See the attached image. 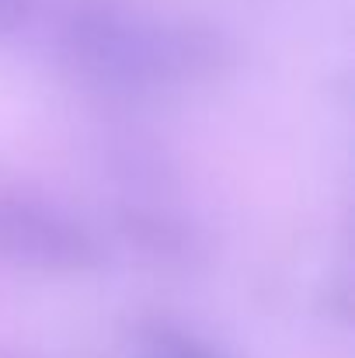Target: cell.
I'll list each match as a JSON object with an SVG mask.
<instances>
[{"label":"cell","instance_id":"1","mask_svg":"<svg viewBox=\"0 0 355 358\" xmlns=\"http://www.w3.org/2000/svg\"><path fill=\"white\" fill-rule=\"evenodd\" d=\"M63 45L74 63L109 84V87H153L167 84L164 70V38L160 28L136 24L109 3H84L67 17Z\"/></svg>","mask_w":355,"mask_h":358},{"label":"cell","instance_id":"3","mask_svg":"<svg viewBox=\"0 0 355 358\" xmlns=\"http://www.w3.org/2000/svg\"><path fill=\"white\" fill-rule=\"evenodd\" d=\"M118 230L125 234L129 243L143 247L150 257H160V261H185L195 250L192 230L181 220H174L160 209H136L132 206V209L122 213Z\"/></svg>","mask_w":355,"mask_h":358},{"label":"cell","instance_id":"5","mask_svg":"<svg viewBox=\"0 0 355 358\" xmlns=\"http://www.w3.org/2000/svg\"><path fill=\"white\" fill-rule=\"evenodd\" d=\"M32 7H35V0H0V35L18 31L28 21Z\"/></svg>","mask_w":355,"mask_h":358},{"label":"cell","instance_id":"2","mask_svg":"<svg viewBox=\"0 0 355 358\" xmlns=\"http://www.w3.org/2000/svg\"><path fill=\"white\" fill-rule=\"evenodd\" d=\"M0 257L39 271H84L102 247L81 223L32 202H0Z\"/></svg>","mask_w":355,"mask_h":358},{"label":"cell","instance_id":"6","mask_svg":"<svg viewBox=\"0 0 355 358\" xmlns=\"http://www.w3.org/2000/svg\"><path fill=\"white\" fill-rule=\"evenodd\" d=\"M0 358H25V355H7V352H0Z\"/></svg>","mask_w":355,"mask_h":358},{"label":"cell","instance_id":"4","mask_svg":"<svg viewBox=\"0 0 355 358\" xmlns=\"http://www.w3.org/2000/svg\"><path fill=\"white\" fill-rule=\"evenodd\" d=\"M143 358H234L185 331H171V327H157L146 334L143 341Z\"/></svg>","mask_w":355,"mask_h":358}]
</instances>
